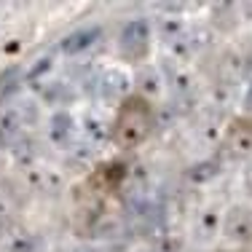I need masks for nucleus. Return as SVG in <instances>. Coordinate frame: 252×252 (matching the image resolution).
<instances>
[{"label":"nucleus","instance_id":"1","mask_svg":"<svg viewBox=\"0 0 252 252\" xmlns=\"http://www.w3.org/2000/svg\"><path fill=\"white\" fill-rule=\"evenodd\" d=\"M148 38H151V27H148V22L137 19V22H131V25L124 30L121 46H124L126 54L140 57V54H145V49H148Z\"/></svg>","mask_w":252,"mask_h":252},{"label":"nucleus","instance_id":"6","mask_svg":"<svg viewBox=\"0 0 252 252\" xmlns=\"http://www.w3.org/2000/svg\"><path fill=\"white\" fill-rule=\"evenodd\" d=\"M107 126L102 118L97 116H86V137H89V148H94V145H99L102 140H107Z\"/></svg>","mask_w":252,"mask_h":252},{"label":"nucleus","instance_id":"5","mask_svg":"<svg viewBox=\"0 0 252 252\" xmlns=\"http://www.w3.org/2000/svg\"><path fill=\"white\" fill-rule=\"evenodd\" d=\"M22 121H19V116H16L14 110H8L3 118H0V145L3 148H11L14 145V140L16 137H22Z\"/></svg>","mask_w":252,"mask_h":252},{"label":"nucleus","instance_id":"4","mask_svg":"<svg viewBox=\"0 0 252 252\" xmlns=\"http://www.w3.org/2000/svg\"><path fill=\"white\" fill-rule=\"evenodd\" d=\"M99 35H102V30H99V27L78 30V32H73L70 38H64L62 51H64V54H81V51H86L89 46H94V43H97V38H99Z\"/></svg>","mask_w":252,"mask_h":252},{"label":"nucleus","instance_id":"2","mask_svg":"<svg viewBox=\"0 0 252 252\" xmlns=\"http://www.w3.org/2000/svg\"><path fill=\"white\" fill-rule=\"evenodd\" d=\"M49 137H51L54 145L67 148L70 142H73V137H75V121H73V116H70V113H64V110L54 113L51 121H49Z\"/></svg>","mask_w":252,"mask_h":252},{"label":"nucleus","instance_id":"7","mask_svg":"<svg viewBox=\"0 0 252 252\" xmlns=\"http://www.w3.org/2000/svg\"><path fill=\"white\" fill-rule=\"evenodd\" d=\"M199 233L201 236H212V233H218V225H220V215L215 212V209H207V212L199 215Z\"/></svg>","mask_w":252,"mask_h":252},{"label":"nucleus","instance_id":"3","mask_svg":"<svg viewBox=\"0 0 252 252\" xmlns=\"http://www.w3.org/2000/svg\"><path fill=\"white\" fill-rule=\"evenodd\" d=\"M225 231L231 239H239V242L250 239L252 236V212L250 209H233L225 220Z\"/></svg>","mask_w":252,"mask_h":252},{"label":"nucleus","instance_id":"8","mask_svg":"<svg viewBox=\"0 0 252 252\" xmlns=\"http://www.w3.org/2000/svg\"><path fill=\"white\" fill-rule=\"evenodd\" d=\"M247 177H250V188H252V169L247 172Z\"/></svg>","mask_w":252,"mask_h":252}]
</instances>
